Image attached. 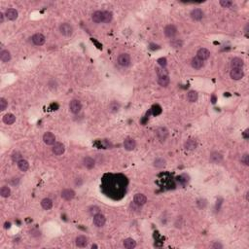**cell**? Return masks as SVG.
I'll use <instances>...</instances> for the list:
<instances>
[{"instance_id": "6da1fadb", "label": "cell", "mask_w": 249, "mask_h": 249, "mask_svg": "<svg viewBox=\"0 0 249 249\" xmlns=\"http://www.w3.org/2000/svg\"><path fill=\"white\" fill-rule=\"evenodd\" d=\"M126 179L123 175H106L102 181V190L108 196L119 200L126 192Z\"/></svg>"}, {"instance_id": "7a4b0ae2", "label": "cell", "mask_w": 249, "mask_h": 249, "mask_svg": "<svg viewBox=\"0 0 249 249\" xmlns=\"http://www.w3.org/2000/svg\"><path fill=\"white\" fill-rule=\"evenodd\" d=\"M59 31L64 36H71L73 33V27L71 24L64 23L59 25Z\"/></svg>"}, {"instance_id": "3957f363", "label": "cell", "mask_w": 249, "mask_h": 249, "mask_svg": "<svg viewBox=\"0 0 249 249\" xmlns=\"http://www.w3.org/2000/svg\"><path fill=\"white\" fill-rule=\"evenodd\" d=\"M118 63H119L121 66L126 67L130 64V56L128 54H121L118 56Z\"/></svg>"}, {"instance_id": "277c9868", "label": "cell", "mask_w": 249, "mask_h": 249, "mask_svg": "<svg viewBox=\"0 0 249 249\" xmlns=\"http://www.w3.org/2000/svg\"><path fill=\"white\" fill-rule=\"evenodd\" d=\"M69 109H70V111L74 114H77V113H79L82 109V104L79 100L77 99H73L72 101L69 104Z\"/></svg>"}, {"instance_id": "5b68a950", "label": "cell", "mask_w": 249, "mask_h": 249, "mask_svg": "<svg viewBox=\"0 0 249 249\" xmlns=\"http://www.w3.org/2000/svg\"><path fill=\"white\" fill-rule=\"evenodd\" d=\"M177 33V28L174 27L173 24H168L164 27V34L165 36L168 38H172L176 35Z\"/></svg>"}, {"instance_id": "8992f818", "label": "cell", "mask_w": 249, "mask_h": 249, "mask_svg": "<svg viewBox=\"0 0 249 249\" xmlns=\"http://www.w3.org/2000/svg\"><path fill=\"white\" fill-rule=\"evenodd\" d=\"M156 135L161 141H164L168 135V130L165 128H164V126H161V128H159L156 130Z\"/></svg>"}, {"instance_id": "52a82bcc", "label": "cell", "mask_w": 249, "mask_h": 249, "mask_svg": "<svg viewBox=\"0 0 249 249\" xmlns=\"http://www.w3.org/2000/svg\"><path fill=\"white\" fill-rule=\"evenodd\" d=\"M31 39H32L33 44L36 45V46H41V45H43L45 43V36L43 35V34H41V33L34 34Z\"/></svg>"}, {"instance_id": "ba28073f", "label": "cell", "mask_w": 249, "mask_h": 249, "mask_svg": "<svg viewBox=\"0 0 249 249\" xmlns=\"http://www.w3.org/2000/svg\"><path fill=\"white\" fill-rule=\"evenodd\" d=\"M106 222V219H105V216L102 215V214H97V215L94 216V224L97 226V227H102L104 226Z\"/></svg>"}, {"instance_id": "9c48e42d", "label": "cell", "mask_w": 249, "mask_h": 249, "mask_svg": "<svg viewBox=\"0 0 249 249\" xmlns=\"http://www.w3.org/2000/svg\"><path fill=\"white\" fill-rule=\"evenodd\" d=\"M43 141L47 145H54L56 142V136L52 132H46L43 135Z\"/></svg>"}, {"instance_id": "30bf717a", "label": "cell", "mask_w": 249, "mask_h": 249, "mask_svg": "<svg viewBox=\"0 0 249 249\" xmlns=\"http://www.w3.org/2000/svg\"><path fill=\"white\" fill-rule=\"evenodd\" d=\"M231 78L234 80H240L241 78L244 76V73L242 71V69H237V68H234L231 70Z\"/></svg>"}, {"instance_id": "8fae6325", "label": "cell", "mask_w": 249, "mask_h": 249, "mask_svg": "<svg viewBox=\"0 0 249 249\" xmlns=\"http://www.w3.org/2000/svg\"><path fill=\"white\" fill-rule=\"evenodd\" d=\"M196 55H198V58L200 60H205L210 56V52H209L207 49H205V48H202V49H200L198 51Z\"/></svg>"}, {"instance_id": "7c38bea8", "label": "cell", "mask_w": 249, "mask_h": 249, "mask_svg": "<svg viewBox=\"0 0 249 249\" xmlns=\"http://www.w3.org/2000/svg\"><path fill=\"white\" fill-rule=\"evenodd\" d=\"M75 196V192L71 189H65L62 192V198L65 200H70Z\"/></svg>"}, {"instance_id": "4fadbf2b", "label": "cell", "mask_w": 249, "mask_h": 249, "mask_svg": "<svg viewBox=\"0 0 249 249\" xmlns=\"http://www.w3.org/2000/svg\"><path fill=\"white\" fill-rule=\"evenodd\" d=\"M135 146H136V143H135L134 139H132V138H126V139H125V141H124V147H125L126 150L132 151V150L134 149Z\"/></svg>"}, {"instance_id": "5bb4252c", "label": "cell", "mask_w": 249, "mask_h": 249, "mask_svg": "<svg viewBox=\"0 0 249 249\" xmlns=\"http://www.w3.org/2000/svg\"><path fill=\"white\" fill-rule=\"evenodd\" d=\"M191 18L195 21H200L203 18V12L200 9H199V8L194 9L191 12Z\"/></svg>"}, {"instance_id": "9a60e30c", "label": "cell", "mask_w": 249, "mask_h": 249, "mask_svg": "<svg viewBox=\"0 0 249 249\" xmlns=\"http://www.w3.org/2000/svg\"><path fill=\"white\" fill-rule=\"evenodd\" d=\"M243 60L239 58H235L231 59V69L234 68H237V69H242L243 67Z\"/></svg>"}, {"instance_id": "2e32d148", "label": "cell", "mask_w": 249, "mask_h": 249, "mask_svg": "<svg viewBox=\"0 0 249 249\" xmlns=\"http://www.w3.org/2000/svg\"><path fill=\"white\" fill-rule=\"evenodd\" d=\"M75 243L78 247H85L88 244V238L85 235H78L75 239Z\"/></svg>"}, {"instance_id": "e0dca14e", "label": "cell", "mask_w": 249, "mask_h": 249, "mask_svg": "<svg viewBox=\"0 0 249 249\" xmlns=\"http://www.w3.org/2000/svg\"><path fill=\"white\" fill-rule=\"evenodd\" d=\"M134 203L138 204V205H143V204H145L146 202H147V198H146V196H144L143 194H136L134 196Z\"/></svg>"}, {"instance_id": "ac0fdd59", "label": "cell", "mask_w": 249, "mask_h": 249, "mask_svg": "<svg viewBox=\"0 0 249 249\" xmlns=\"http://www.w3.org/2000/svg\"><path fill=\"white\" fill-rule=\"evenodd\" d=\"M53 153L56 156L62 155L64 153V146L62 143H56L53 146Z\"/></svg>"}, {"instance_id": "d6986e66", "label": "cell", "mask_w": 249, "mask_h": 249, "mask_svg": "<svg viewBox=\"0 0 249 249\" xmlns=\"http://www.w3.org/2000/svg\"><path fill=\"white\" fill-rule=\"evenodd\" d=\"M5 16H6V18L8 20H10V21H15L17 18H18V11L15 10V9H8L6 10L5 12Z\"/></svg>"}, {"instance_id": "ffe728a7", "label": "cell", "mask_w": 249, "mask_h": 249, "mask_svg": "<svg viewBox=\"0 0 249 249\" xmlns=\"http://www.w3.org/2000/svg\"><path fill=\"white\" fill-rule=\"evenodd\" d=\"M222 160H223V156L218 152H213L210 155V161L213 164L220 163V161H222Z\"/></svg>"}, {"instance_id": "44dd1931", "label": "cell", "mask_w": 249, "mask_h": 249, "mask_svg": "<svg viewBox=\"0 0 249 249\" xmlns=\"http://www.w3.org/2000/svg\"><path fill=\"white\" fill-rule=\"evenodd\" d=\"M169 82H170V79L168 75H161V76H159V79H158V83L159 85L161 86V87H168L169 85Z\"/></svg>"}, {"instance_id": "7402d4cb", "label": "cell", "mask_w": 249, "mask_h": 249, "mask_svg": "<svg viewBox=\"0 0 249 249\" xmlns=\"http://www.w3.org/2000/svg\"><path fill=\"white\" fill-rule=\"evenodd\" d=\"M102 17H103V12L101 11H97L94 12L93 16H91V19H93L94 23L95 24H99L102 21Z\"/></svg>"}, {"instance_id": "603a6c76", "label": "cell", "mask_w": 249, "mask_h": 249, "mask_svg": "<svg viewBox=\"0 0 249 249\" xmlns=\"http://www.w3.org/2000/svg\"><path fill=\"white\" fill-rule=\"evenodd\" d=\"M16 121V117L15 115L11 114V113H8L5 116L3 117V122L5 123L6 125H12L14 124Z\"/></svg>"}, {"instance_id": "cb8c5ba5", "label": "cell", "mask_w": 249, "mask_h": 249, "mask_svg": "<svg viewBox=\"0 0 249 249\" xmlns=\"http://www.w3.org/2000/svg\"><path fill=\"white\" fill-rule=\"evenodd\" d=\"M191 65H192V67L195 69H200L203 66V60H200L199 58H194L191 62Z\"/></svg>"}, {"instance_id": "d4e9b609", "label": "cell", "mask_w": 249, "mask_h": 249, "mask_svg": "<svg viewBox=\"0 0 249 249\" xmlns=\"http://www.w3.org/2000/svg\"><path fill=\"white\" fill-rule=\"evenodd\" d=\"M0 59H1L3 62H9V60L11 59L10 52L7 51V50L1 51V53H0Z\"/></svg>"}, {"instance_id": "484cf974", "label": "cell", "mask_w": 249, "mask_h": 249, "mask_svg": "<svg viewBox=\"0 0 249 249\" xmlns=\"http://www.w3.org/2000/svg\"><path fill=\"white\" fill-rule=\"evenodd\" d=\"M196 141L195 140V139H188V140L185 142V148L187 150H194L196 148Z\"/></svg>"}, {"instance_id": "4316f807", "label": "cell", "mask_w": 249, "mask_h": 249, "mask_svg": "<svg viewBox=\"0 0 249 249\" xmlns=\"http://www.w3.org/2000/svg\"><path fill=\"white\" fill-rule=\"evenodd\" d=\"M18 168L21 170V171H27V170L29 168L28 161L24 160V159H21V161H18Z\"/></svg>"}, {"instance_id": "83f0119b", "label": "cell", "mask_w": 249, "mask_h": 249, "mask_svg": "<svg viewBox=\"0 0 249 249\" xmlns=\"http://www.w3.org/2000/svg\"><path fill=\"white\" fill-rule=\"evenodd\" d=\"M41 206L45 209V210H49L52 207H53V202L50 199H44L41 202Z\"/></svg>"}, {"instance_id": "f1b7e54d", "label": "cell", "mask_w": 249, "mask_h": 249, "mask_svg": "<svg viewBox=\"0 0 249 249\" xmlns=\"http://www.w3.org/2000/svg\"><path fill=\"white\" fill-rule=\"evenodd\" d=\"M83 164H84L85 167L89 169L93 168L94 167V159H91V157H86L84 161H83Z\"/></svg>"}, {"instance_id": "f546056e", "label": "cell", "mask_w": 249, "mask_h": 249, "mask_svg": "<svg viewBox=\"0 0 249 249\" xmlns=\"http://www.w3.org/2000/svg\"><path fill=\"white\" fill-rule=\"evenodd\" d=\"M124 246L128 249H132L136 246V242H135L134 239L132 238H126L124 241Z\"/></svg>"}, {"instance_id": "4dcf8cb0", "label": "cell", "mask_w": 249, "mask_h": 249, "mask_svg": "<svg viewBox=\"0 0 249 249\" xmlns=\"http://www.w3.org/2000/svg\"><path fill=\"white\" fill-rule=\"evenodd\" d=\"M198 97H198V94H196V91H191L187 94V98H188V100H189L190 102L196 101V100H198Z\"/></svg>"}, {"instance_id": "1f68e13d", "label": "cell", "mask_w": 249, "mask_h": 249, "mask_svg": "<svg viewBox=\"0 0 249 249\" xmlns=\"http://www.w3.org/2000/svg\"><path fill=\"white\" fill-rule=\"evenodd\" d=\"M113 18V15L111 12L109 11H104L103 12V17H102V23H110Z\"/></svg>"}, {"instance_id": "d6a6232c", "label": "cell", "mask_w": 249, "mask_h": 249, "mask_svg": "<svg viewBox=\"0 0 249 249\" xmlns=\"http://www.w3.org/2000/svg\"><path fill=\"white\" fill-rule=\"evenodd\" d=\"M11 194V190L8 186H3L0 190V195H1L3 198H8Z\"/></svg>"}, {"instance_id": "836d02e7", "label": "cell", "mask_w": 249, "mask_h": 249, "mask_svg": "<svg viewBox=\"0 0 249 249\" xmlns=\"http://www.w3.org/2000/svg\"><path fill=\"white\" fill-rule=\"evenodd\" d=\"M154 165L158 168H161L165 165V161L163 158H157L154 161Z\"/></svg>"}, {"instance_id": "e575fe53", "label": "cell", "mask_w": 249, "mask_h": 249, "mask_svg": "<svg viewBox=\"0 0 249 249\" xmlns=\"http://www.w3.org/2000/svg\"><path fill=\"white\" fill-rule=\"evenodd\" d=\"M7 106H8V103L6 101V99L5 98H0V110L4 111Z\"/></svg>"}, {"instance_id": "d590c367", "label": "cell", "mask_w": 249, "mask_h": 249, "mask_svg": "<svg viewBox=\"0 0 249 249\" xmlns=\"http://www.w3.org/2000/svg\"><path fill=\"white\" fill-rule=\"evenodd\" d=\"M12 160L14 161H17V163H18L19 161L21 160V155L20 154L19 152H14V153H13V155H12Z\"/></svg>"}, {"instance_id": "8d00e7d4", "label": "cell", "mask_w": 249, "mask_h": 249, "mask_svg": "<svg viewBox=\"0 0 249 249\" xmlns=\"http://www.w3.org/2000/svg\"><path fill=\"white\" fill-rule=\"evenodd\" d=\"M220 4H221V6H223L224 8H229L233 5V2L230 1V0H221Z\"/></svg>"}, {"instance_id": "74e56055", "label": "cell", "mask_w": 249, "mask_h": 249, "mask_svg": "<svg viewBox=\"0 0 249 249\" xmlns=\"http://www.w3.org/2000/svg\"><path fill=\"white\" fill-rule=\"evenodd\" d=\"M170 45H171L173 48H181L183 43L181 40H173V41H171V43H170Z\"/></svg>"}, {"instance_id": "f35d334b", "label": "cell", "mask_w": 249, "mask_h": 249, "mask_svg": "<svg viewBox=\"0 0 249 249\" xmlns=\"http://www.w3.org/2000/svg\"><path fill=\"white\" fill-rule=\"evenodd\" d=\"M90 213L91 214V215H97V214L99 213V208L97 206H91L90 208Z\"/></svg>"}, {"instance_id": "ab89813d", "label": "cell", "mask_w": 249, "mask_h": 249, "mask_svg": "<svg viewBox=\"0 0 249 249\" xmlns=\"http://www.w3.org/2000/svg\"><path fill=\"white\" fill-rule=\"evenodd\" d=\"M157 70V74H158L159 76H161V75H168V72H167V70H164V68H157L156 69Z\"/></svg>"}, {"instance_id": "60d3db41", "label": "cell", "mask_w": 249, "mask_h": 249, "mask_svg": "<svg viewBox=\"0 0 249 249\" xmlns=\"http://www.w3.org/2000/svg\"><path fill=\"white\" fill-rule=\"evenodd\" d=\"M241 161L242 163L245 164V165H248L249 164V157L247 154H245L243 157H242V159H241Z\"/></svg>"}, {"instance_id": "b9f144b4", "label": "cell", "mask_w": 249, "mask_h": 249, "mask_svg": "<svg viewBox=\"0 0 249 249\" xmlns=\"http://www.w3.org/2000/svg\"><path fill=\"white\" fill-rule=\"evenodd\" d=\"M158 62H159V64L161 65V66L164 68L165 65H167V59H165L164 58H161L158 60Z\"/></svg>"}, {"instance_id": "7bdbcfd3", "label": "cell", "mask_w": 249, "mask_h": 249, "mask_svg": "<svg viewBox=\"0 0 249 249\" xmlns=\"http://www.w3.org/2000/svg\"><path fill=\"white\" fill-rule=\"evenodd\" d=\"M212 247H213V248H222L223 246H222V244L216 242L215 244H213V246H212Z\"/></svg>"}, {"instance_id": "ee69618b", "label": "cell", "mask_w": 249, "mask_h": 249, "mask_svg": "<svg viewBox=\"0 0 249 249\" xmlns=\"http://www.w3.org/2000/svg\"><path fill=\"white\" fill-rule=\"evenodd\" d=\"M4 21V15L2 14V13H0V23H3Z\"/></svg>"}, {"instance_id": "f6af8a7d", "label": "cell", "mask_w": 249, "mask_h": 249, "mask_svg": "<svg viewBox=\"0 0 249 249\" xmlns=\"http://www.w3.org/2000/svg\"><path fill=\"white\" fill-rule=\"evenodd\" d=\"M247 133H248V129H246L245 133H244V136H245V138H247Z\"/></svg>"}]
</instances>
